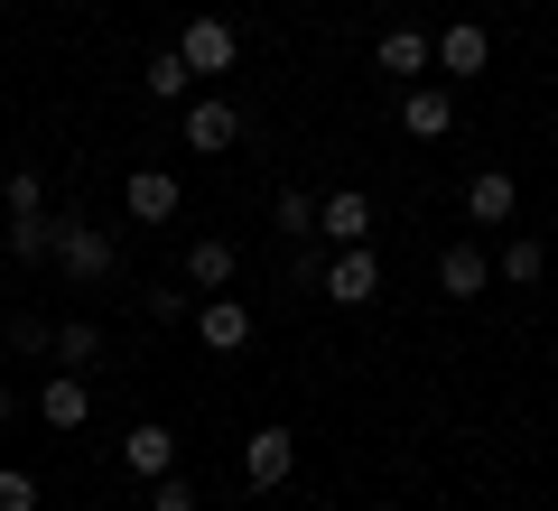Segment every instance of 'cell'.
<instances>
[{
    "mask_svg": "<svg viewBox=\"0 0 558 511\" xmlns=\"http://www.w3.org/2000/svg\"><path fill=\"white\" fill-rule=\"evenodd\" d=\"M494 289V252L484 242H447L438 252V297H484Z\"/></svg>",
    "mask_w": 558,
    "mask_h": 511,
    "instance_id": "5bb4252c",
    "label": "cell"
},
{
    "mask_svg": "<svg viewBox=\"0 0 558 511\" xmlns=\"http://www.w3.org/2000/svg\"><path fill=\"white\" fill-rule=\"evenodd\" d=\"M57 270L75 289H112L121 279V233L112 223H84V215H57Z\"/></svg>",
    "mask_w": 558,
    "mask_h": 511,
    "instance_id": "6da1fadb",
    "label": "cell"
},
{
    "mask_svg": "<svg viewBox=\"0 0 558 511\" xmlns=\"http://www.w3.org/2000/svg\"><path fill=\"white\" fill-rule=\"evenodd\" d=\"M0 205H10V223L57 215V205H47V178H38V168H10V178H0Z\"/></svg>",
    "mask_w": 558,
    "mask_h": 511,
    "instance_id": "ffe728a7",
    "label": "cell"
},
{
    "mask_svg": "<svg viewBox=\"0 0 558 511\" xmlns=\"http://www.w3.org/2000/svg\"><path fill=\"white\" fill-rule=\"evenodd\" d=\"M178 139L186 149H205V158H223L242 139V102H223V94H186L178 102Z\"/></svg>",
    "mask_w": 558,
    "mask_h": 511,
    "instance_id": "7a4b0ae2",
    "label": "cell"
},
{
    "mask_svg": "<svg viewBox=\"0 0 558 511\" xmlns=\"http://www.w3.org/2000/svg\"><path fill=\"white\" fill-rule=\"evenodd\" d=\"M178 205H186V186L168 178V168H131V178H121V215L131 223H178Z\"/></svg>",
    "mask_w": 558,
    "mask_h": 511,
    "instance_id": "9c48e42d",
    "label": "cell"
},
{
    "mask_svg": "<svg viewBox=\"0 0 558 511\" xmlns=\"http://www.w3.org/2000/svg\"><path fill=\"white\" fill-rule=\"evenodd\" d=\"M140 94H149V102H186V94H196V65H186L178 47H159V57L140 65Z\"/></svg>",
    "mask_w": 558,
    "mask_h": 511,
    "instance_id": "ac0fdd59",
    "label": "cell"
},
{
    "mask_svg": "<svg viewBox=\"0 0 558 511\" xmlns=\"http://www.w3.org/2000/svg\"><path fill=\"white\" fill-rule=\"evenodd\" d=\"M317 242H326V252H354V242H373V196H363V186L317 196Z\"/></svg>",
    "mask_w": 558,
    "mask_h": 511,
    "instance_id": "52a82bcc",
    "label": "cell"
},
{
    "mask_svg": "<svg viewBox=\"0 0 558 511\" xmlns=\"http://www.w3.org/2000/svg\"><path fill=\"white\" fill-rule=\"evenodd\" d=\"M186 326H196V344L205 354H252V307H242V297H196V316H186Z\"/></svg>",
    "mask_w": 558,
    "mask_h": 511,
    "instance_id": "8992f818",
    "label": "cell"
},
{
    "mask_svg": "<svg viewBox=\"0 0 558 511\" xmlns=\"http://www.w3.org/2000/svg\"><path fill=\"white\" fill-rule=\"evenodd\" d=\"M539 270H549V242H539V233H512L494 252V279H512V289H539Z\"/></svg>",
    "mask_w": 558,
    "mask_h": 511,
    "instance_id": "d6986e66",
    "label": "cell"
},
{
    "mask_svg": "<svg viewBox=\"0 0 558 511\" xmlns=\"http://www.w3.org/2000/svg\"><path fill=\"white\" fill-rule=\"evenodd\" d=\"M289 474H299V437L279 428V418H270V428H252V437H242V484H252V492H279Z\"/></svg>",
    "mask_w": 558,
    "mask_h": 511,
    "instance_id": "277c9868",
    "label": "cell"
},
{
    "mask_svg": "<svg viewBox=\"0 0 558 511\" xmlns=\"http://www.w3.org/2000/svg\"><path fill=\"white\" fill-rule=\"evenodd\" d=\"M373 65H381V75H400V84H428V75H438V38H428V28H381Z\"/></svg>",
    "mask_w": 558,
    "mask_h": 511,
    "instance_id": "8fae6325",
    "label": "cell"
},
{
    "mask_svg": "<svg viewBox=\"0 0 558 511\" xmlns=\"http://www.w3.org/2000/svg\"><path fill=\"white\" fill-rule=\"evenodd\" d=\"M38 418H47L57 437H75L84 418H94V381H84V373H57V363H47V381H38Z\"/></svg>",
    "mask_w": 558,
    "mask_h": 511,
    "instance_id": "30bf717a",
    "label": "cell"
},
{
    "mask_svg": "<svg viewBox=\"0 0 558 511\" xmlns=\"http://www.w3.org/2000/svg\"><path fill=\"white\" fill-rule=\"evenodd\" d=\"M0 20H10V0H0Z\"/></svg>",
    "mask_w": 558,
    "mask_h": 511,
    "instance_id": "f546056e",
    "label": "cell"
},
{
    "mask_svg": "<svg viewBox=\"0 0 558 511\" xmlns=\"http://www.w3.org/2000/svg\"><path fill=\"white\" fill-rule=\"evenodd\" d=\"M289 289H326V242H289Z\"/></svg>",
    "mask_w": 558,
    "mask_h": 511,
    "instance_id": "cb8c5ba5",
    "label": "cell"
},
{
    "mask_svg": "<svg viewBox=\"0 0 558 511\" xmlns=\"http://www.w3.org/2000/svg\"><path fill=\"white\" fill-rule=\"evenodd\" d=\"M47 363H57V373H94V363H102V326H94V316H57Z\"/></svg>",
    "mask_w": 558,
    "mask_h": 511,
    "instance_id": "e0dca14e",
    "label": "cell"
},
{
    "mask_svg": "<svg viewBox=\"0 0 558 511\" xmlns=\"http://www.w3.org/2000/svg\"><path fill=\"white\" fill-rule=\"evenodd\" d=\"M121 474H131V484L178 474V428H168V418H131V437H121Z\"/></svg>",
    "mask_w": 558,
    "mask_h": 511,
    "instance_id": "5b68a950",
    "label": "cell"
},
{
    "mask_svg": "<svg viewBox=\"0 0 558 511\" xmlns=\"http://www.w3.org/2000/svg\"><path fill=\"white\" fill-rule=\"evenodd\" d=\"M0 511H38V474H20V465H0Z\"/></svg>",
    "mask_w": 558,
    "mask_h": 511,
    "instance_id": "4316f807",
    "label": "cell"
},
{
    "mask_svg": "<svg viewBox=\"0 0 558 511\" xmlns=\"http://www.w3.org/2000/svg\"><path fill=\"white\" fill-rule=\"evenodd\" d=\"M10 418H20V400H10V391H0V428H10Z\"/></svg>",
    "mask_w": 558,
    "mask_h": 511,
    "instance_id": "83f0119b",
    "label": "cell"
},
{
    "mask_svg": "<svg viewBox=\"0 0 558 511\" xmlns=\"http://www.w3.org/2000/svg\"><path fill=\"white\" fill-rule=\"evenodd\" d=\"M47 334H57V326H47L38 307H20V316H10V354H38L47 363Z\"/></svg>",
    "mask_w": 558,
    "mask_h": 511,
    "instance_id": "484cf974",
    "label": "cell"
},
{
    "mask_svg": "<svg viewBox=\"0 0 558 511\" xmlns=\"http://www.w3.org/2000/svg\"><path fill=\"white\" fill-rule=\"evenodd\" d=\"M140 492H149V511H205V492L186 474H159V484H140Z\"/></svg>",
    "mask_w": 558,
    "mask_h": 511,
    "instance_id": "d4e9b609",
    "label": "cell"
},
{
    "mask_svg": "<svg viewBox=\"0 0 558 511\" xmlns=\"http://www.w3.org/2000/svg\"><path fill=\"white\" fill-rule=\"evenodd\" d=\"M233 270H242V252H233L223 233H196V242H186V289H196V297L233 289Z\"/></svg>",
    "mask_w": 558,
    "mask_h": 511,
    "instance_id": "9a60e30c",
    "label": "cell"
},
{
    "mask_svg": "<svg viewBox=\"0 0 558 511\" xmlns=\"http://www.w3.org/2000/svg\"><path fill=\"white\" fill-rule=\"evenodd\" d=\"M326 297H336V307H373V297H381V252H373V242L326 252Z\"/></svg>",
    "mask_w": 558,
    "mask_h": 511,
    "instance_id": "ba28073f",
    "label": "cell"
},
{
    "mask_svg": "<svg viewBox=\"0 0 558 511\" xmlns=\"http://www.w3.org/2000/svg\"><path fill=\"white\" fill-rule=\"evenodd\" d=\"M140 307L159 316V326H186V316H196V289H186V279H159V289H140Z\"/></svg>",
    "mask_w": 558,
    "mask_h": 511,
    "instance_id": "603a6c76",
    "label": "cell"
},
{
    "mask_svg": "<svg viewBox=\"0 0 558 511\" xmlns=\"http://www.w3.org/2000/svg\"><path fill=\"white\" fill-rule=\"evenodd\" d=\"M549 233H558V196H549Z\"/></svg>",
    "mask_w": 558,
    "mask_h": 511,
    "instance_id": "f1b7e54d",
    "label": "cell"
},
{
    "mask_svg": "<svg viewBox=\"0 0 558 511\" xmlns=\"http://www.w3.org/2000/svg\"><path fill=\"white\" fill-rule=\"evenodd\" d=\"M178 57L196 65V84H205V75H233V65H242V28L205 10V20H186V28H178Z\"/></svg>",
    "mask_w": 558,
    "mask_h": 511,
    "instance_id": "3957f363",
    "label": "cell"
},
{
    "mask_svg": "<svg viewBox=\"0 0 558 511\" xmlns=\"http://www.w3.org/2000/svg\"><path fill=\"white\" fill-rule=\"evenodd\" d=\"M512 215H521L512 168H475V178H465V223H512Z\"/></svg>",
    "mask_w": 558,
    "mask_h": 511,
    "instance_id": "2e32d148",
    "label": "cell"
},
{
    "mask_svg": "<svg viewBox=\"0 0 558 511\" xmlns=\"http://www.w3.org/2000/svg\"><path fill=\"white\" fill-rule=\"evenodd\" d=\"M484 65H494V28H484V20H457V28H438V75H447V84L484 75Z\"/></svg>",
    "mask_w": 558,
    "mask_h": 511,
    "instance_id": "7c38bea8",
    "label": "cell"
},
{
    "mask_svg": "<svg viewBox=\"0 0 558 511\" xmlns=\"http://www.w3.org/2000/svg\"><path fill=\"white\" fill-rule=\"evenodd\" d=\"M10 252H20L28 270H47V260H57V215H28V223H10Z\"/></svg>",
    "mask_w": 558,
    "mask_h": 511,
    "instance_id": "7402d4cb",
    "label": "cell"
},
{
    "mask_svg": "<svg viewBox=\"0 0 558 511\" xmlns=\"http://www.w3.org/2000/svg\"><path fill=\"white\" fill-rule=\"evenodd\" d=\"M400 131L410 139H447L457 131V94H447V84H400Z\"/></svg>",
    "mask_w": 558,
    "mask_h": 511,
    "instance_id": "4fadbf2b",
    "label": "cell"
},
{
    "mask_svg": "<svg viewBox=\"0 0 558 511\" xmlns=\"http://www.w3.org/2000/svg\"><path fill=\"white\" fill-rule=\"evenodd\" d=\"M270 223H279V242H307V233H317V196H307V186H279Z\"/></svg>",
    "mask_w": 558,
    "mask_h": 511,
    "instance_id": "44dd1931",
    "label": "cell"
}]
</instances>
